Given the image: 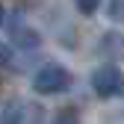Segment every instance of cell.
<instances>
[{
	"label": "cell",
	"instance_id": "cell-5",
	"mask_svg": "<svg viewBox=\"0 0 124 124\" xmlns=\"http://www.w3.org/2000/svg\"><path fill=\"white\" fill-rule=\"evenodd\" d=\"M74 6L80 9L83 15H95V12L101 9V0H74Z\"/></svg>",
	"mask_w": 124,
	"mask_h": 124
},
{
	"label": "cell",
	"instance_id": "cell-7",
	"mask_svg": "<svg viewBox=\"0 0 124 124\" xmlns=\"http://www.w3.org/2000/svg\"><path fill=\"white\" fill-rule=\"evenodd\" d=\"M9 62H12V50L6 47V44H0V68L9 65Z\"/></svg>",
	"mask_w": 124,
	"mask_h": 124
},
{
	"label": "cell",
	"instance_id": "cell-4",
	"mask_svg": "<svg viewBox=\"0 0 124 124\" xmlns=\"http://www.w3.org/2000/svg\"><path fill=\"white\" fill-rule=\"evenodd\" d=\"M12 41L18 44V47H24V50H36L41 44V36L36 33V30L24 27V30H12Z\"/></svg>",
	"mask_w": 124,
	"mask_h": 124
},
{
	"label": "cell",
	"instance_id": "cell-1",
	"mask_svg": "<svg viewBox=\"0 0 124 124\" xmlns=\"http://www.w3.org/2000/svg\"><path fill=\"white\" fill-rule=\"evenodd\" d=\"M68 83H71V77L59 62H44L33 77V89L39 95H59V92L68 89Z\"/></svg>",
	"mask_w": 124,
	"mask_h": 124
},
{
	"label": "cell",
	"instance_id": "cell-3",
	"mask_svg": "<svg viewBox=\"0 0 124 124\" xmlns=\"http://www.w3.org/2000/svg\"><path fill=\"white\" fill-rule=\"evenodd\" d=\"M98 53L112 59V62H121L124 59V33L121 30H109V33H103L101 41H98Z\"/></svg>",
	"mask_w": 124,
	"mask_h": 124
},
{
	"label": "cell",
	"instance_id": "cell-2",
	"mask_svg": "<svg viewBox=\"0 0 124 124\" xmlns=\"http://www.w3.org/2000/svg\"><path fill=\"white\" fill-rule=\"evenodd\" d=\"M92 89L98 98H121L124 95V74L118 71V65H101L92 71Z\"/></svg>",
	"mask_w": 124,
	"mask_h": 124
},
{
	"label": "cell",
	"instance_id": "cell-8",
	"mask_svg": "<svg viewBox=\"0 0 124 124\" xmlns=\"http://www.w3.org/2000/svg\"><path fill=\"white\" fill-rule=\"evenodd\" d=\"M3 18H6V12H3V3H0V27H3Z\"/></svg>",
	"mask_w": 124,
	"mask_h": 124
},
{
	"label": "cell",
	"instance_id": "cell-6",
	"mask_svg": "<svg viewBox=\"0 0 124 124\" xmlns=\"http://www.w3.org/2000/svg\"><path fill=\"white\" fill-rule=\"evenodd\" d=\"M53 124H77V112H74V109H62V112L53 118Z\"/></svg>",
	"mask_w": 124,
	"mask_h": 124
}]
</instances>
